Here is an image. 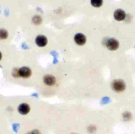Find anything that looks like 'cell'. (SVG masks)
<instances>
[{"instance_id":"cell-10","label":"cell","mask_w":135,"mask_h":134,"mask_svg":"<svg viewBox=\"0 0 135 134\" xmlns=\"http://www.w3.org/2000/svg\"><path fill=\"white\" fill-rule=\"evenodd\" d=\"M42 18L39 15H35L32 18V22L34 24L38 25L41 24L42 23Z\"/></svg>"},{"instance_id":"cell-8","label":"cell","mask_w":135,"mask_h":134,"mask_svg":"<svg viewBox=\"0 0 135 134\" xmlns=\"http://www.w3.org/2000/svg\"><path fill=\"white\" fill-rule=\"evenodd\" d=\"M30 110V106L26 103H22L18 107V111L21 115H26Z\"/></svg>"},{"instance_id":"cell-7","label":"cell","mask_w":135,"mask_h":134,"mask_svg":"<svg viewBox=\"0 0 135 134\" xmlns=\"http://www.w3.org/2000/svg\"><path fill=\"white\" fill-rule=\"evenodd\" d=\"M113 16L115 19H116L117 20L121 21L125 19L126 15L123 10L121 9H117L114 11Z\"/></svg>"},{"instance_id":"cell-5","label":"cell","mask_w":135,"mask_h":134,"mask_svg":"<svg viewBox=\"0 0 135 134\" xmlns=\"http://www.w3.org/2000/svg\"><path fill=\"white\" fill-rule=\"evenodd\" d=\"M43 81L44 84L49 86H52L56 83L55 77L52 75H46L43 78Z\"/></svg>"},{"instance_id":"cell-14","label":"cell","mask_w":135,"mask_h":134,"mask_svg":"<svg viewBox=\"0 0 135 134\" xmlns=\"http://www.w3.org/2000/svg\"><path fill=\"white\" fill-rule=\"evenodd\" d=\"M2 58V53H1V52L0 51V60H1Z\"/></svg>"},{"instance_id":"cell-9","label":"cell","mask_w":135,"mask_h":134,"mask_svg":"<svg viewBox=\"0 0 135 134\" xmlns=\"http://www.w3.org/2000/svg\"><path fill=\"white\" fill-rule=\"evenodd\" d=\"M8 36V33L5 28H0V39H6Z\"/></svg>"},{"instance_id":"cell-6","label":"cell","mask_w":135,"mask_h":134,"mask_svg":"<svg viewBox=\"0 0 135 134\" xmlns=\"http://www.w3.org/2000/svg\"><path fill=\"white\" fill-rule=\"evenodd\" d=\"M74 40L75 43L80 46L83 45L86 40L85 36L82 33H77L74 37Z\"/></svg>"},{"instance_id":"cell-3","label":"cell","mask_w":135,"mask_h":134,"mask_svg":"<svg viewBox=\"0 0 135 134\" xmlns=\"http://www.w3.org/2000/svg\"><path fill=\"white\" fill-rule=\"evenodd\" d=\"M105 45L110 50H115L119 47V42L114 38H111L106 40Z\"/></svg>"},{"instance_id":"cell-12","label":"cell","mask_w":135,"mask_h":134,"mask_svg":"<svg viewBox=\"0 0 135 134\" xmlns=\"http://www.w3.org/2000/svg\"><path fill=\"white\" fill-rule=\"evenodd\" d=\"M12 76L14 78H18L19 76V73H18V68H15L12 71Z\"/></svg>"},{"instance_id":"cell-2","label":"cell","mask_w":135,"mask_h":134,"mask_svg":"<svg viewBox=\"0 0 135 134\" xmlns=\"http://www.w3.org/2000/svg\"><path fill=\"white\" fill-rule=\"evenodd\" d=\"M18 73L20 77L23 78H28L32 75V70L31 68L27 66H23L18 69Z\"/></svg>"},{"instance_id":"cell-11","label":"cell","mask_w":135,"mask_h":134,"mask_svg":"<svg viewBox=\"0 0 135 134\" xmlns=\"http://www.w3.org/2000/svg\"><path fill=\"white\" fill-rule=\"evenodd\" d=\"M103 0H91V5L95 7H99L102 5Z\"/></svg>"},{"instance_id":"cell-13","label":"cell","mask_w":135,"mask_h":134,"mask_svg":"<svg viewBox=\"0 0 135 134\" xmlns=\"http://www.w3.org/2000/svg\"><path fill=\"white\" fill-rule=\"evenodd\" d=\"M26 134H41V132L38 130H33L27 133Z\"/></svg>"},{"instance_id":"cell-1","label":"cell","mask_w":135,"mask_h":134,"mask_svg":"<svg viewBox=\"0 0 135 134\" xmlns=\"http://www.w3.org/2000/svg\"><path fill=\"white\" fill-rule=\"evenodd\" d=\"M111 87L114 91L117 92H120L125 89L126 85L122 80L115 79L112 83Z\"/></svg>"},{"instance_id":"cell-15","label":"cell","mask_w":135,"mask_h":134,"mask_svg":"<svg viewBox=\"0 0 135 134\" xmlns=\"http://www.w3.org/2000/svg\"><path fill=\"white\" fill-rule=\"evenodd\" d=\"M72 134H76V133H72Z\"/></svg>"},{"instance_id":"cell-4","label":"cell","mask_w":135,"mask_h":134,"mask_svg":"<svg viewBox=\"0 0 135 134\" xmlns=\"http://www.w3.org/2000/svg\"><path fill=\"white\" fill-rule=\"evenodd\" d=\"M35 42L37 46L40 47H43L47 45L48 40L47 37L45 36L40 35L36 37Z\"/></svg>"}]
</instances>
